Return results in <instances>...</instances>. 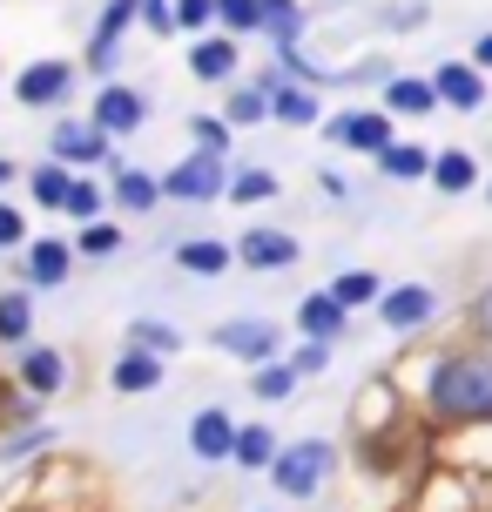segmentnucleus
Returning a JSON list of instances; mask_svg holds the SVG:
<instances>
[{"label":"nucleus","instance_id":"f257e3e1","mask_svg":"<svg viewBox=\"0 0 492 512\" xmlns=\"http://www.w3.org/2000/svg\"><path fill=\"white\" fill-rule=\"evenodd\" d=\"M432 405L445 418H492V358H445L432 371Z\"/></svg>","mask_w":492,"mask_h":512},{"label":"nucleus","instance_id":"f03ea898","mask_svg":"<svg viewBox=\"0 0 492 512\" xmlns=\"http://www.w3.org/2000/svg\"><path fill=\"white\" fill-rule=\"evenodd\" d=\"M270 472H277V486H284L290 499H311V492L324 486V472H331V445H324V438H304V445L277 452Z\"/></svg>","mask_w":492,"mask_h":512},{"label":"nucleus","instance_id":"7ed1b4c3","mask_svg":"<svg viewBox=\"0 0 492 512\" xmlns=\"http://www.w3.org/2000/svg\"><path fill=\"white\" fill-rule=\"evenodd\" d=\"M162 189L182 196V203H209V196H223V162L209 149L189 155V162H176V176H162Z\"/></svg>","mask_w":492,"mask_h":512},{"label":"nucleus","instance_id":"20e7f679","mask_svg":"<svg viewBox=\"0 0 492 512\" xmlns=\"http://www.w3.org/2000/svg\"><path fill=\"white\" fill-rule=\"evenodd\" d=\"M142 122V102H135L129 88H102V102H95V135H129V128Z\"/></svg>","mask_w":492,"mask_h":512},{"label":"nucleus","instance_id":"39448f33","mask_svg":"<svg viewBox=\"0 0 492 512\" xmlns=\"http://www.w3.org/2000/svg\"><path fill=\"white\" fill-rule=\"evenodd\" d=\"M223 351H236V358H270L277 351V331L257 324V317H236V324H223Z\"/></svg>","mask_w":492,"mask_h":512},{"label":"nucleus","instance_id":"423d86ee","mask_svg":"<svg viewBox=\"0 0 492 512\" xmlns=\"http://www.w3.org/2000/svg\"><path fill=\"white\" fill-rule=\"evenodd\" d=\"M68 88H75V68L41 61V68H27V75H21V102H61Z\"/></svg>","mask_w":492,"mask_h":512},{"label":"nucleus","instance_id":"0eeeda50","mask_svg":"<svg viewBox=\"0 0 492 512\" xmlns=\"http://www.w3.org/2000/svg\"><path fill=\"white\" fill-rule=\"evenodd\" d=\"M331 135L344 142V149H385V142H391V122H385V115H337Z\"/></svg>","mask_w":492,"mask_h":512},{"label":"nucleus","instance_id":"6e6552de","mask_svg":"<svg viewBox=\"0 0 492 512\" xmlns=\"http://www.w3.org/2000/svg\"><path fill=\"white\" fill-rule=\"evenodd\" d=\"M243 263H263V270L297 263V243H290L284 230H250V236H243Z\"/></svg>","mask_w":492,"mask_h":512},{"label":"nucleus","instance_id":"1a4fd4ad","mask_svg":"<svg viewBox=\"0 0 492 512\" xmlns=\"http://www.w3.org/2000/svg\"><path fill=\"white\" fill-rule=\"evenodd\" d=\"M189 445H196L203 459H223V452L236 445V432H230V411H203V418H196V432H189Z\"/></svg>","mask_w":492,"mask_h":512},{"label":"nucleus","instance_id":"9d476101","mask_svg":"<svg viewBox=\"0 0 492 512\" xmlns=\"http://www.w3.org/2000/svg\"><path fill=\"white\" fill-rule=\"evenodd\" d=\"M54 155H61V162H95V155H102V135L88 122H61L54 128Z\"/></svg>","mask_w":492,"mask_h":512},{"label":"nucleus","instance_id":"9b49d317","mask_svg":"<svg viewBox=\"0 0 492 512\" xmlns=\"http://www.w3.org/2000/svg\"><path fill=\"white\" fill-rule=\"evenodd\" d=\"M432 304H439V297H432V290H391L385 297V324H398V331H405V324H425V317H432Z\"/></svg>","mask_w":492,"mask_h":512},{"label":"nucleus","instance_id":"f8f14e48","mask_svg":"<svg viewBox=\"0 0 492 512\" xmlns=\"http://www.w3.org/2000/svg\"><path fill=\"white\" fill-rule=\"evenodd\" d=\"M452 102V108H479V95H486V88H479V75H472V68H439V88H432V102Z\"/></svg>","mask_w":492,"mask_h":512},{"label":"nucleus","instance_id":"ddd939ff","mask_svg":"<svg viewBox=\"0 0 492 512\" xmlns=\"http://www.w3.org/2000/svg\"><path fill=\"white\" fill-rule=\"evenodd\" d=\"M176 263H182V270H196V277H216V270H230V250H223V243H182Z\"/></svg>","mask_w":492,"mask_h":512},{"label":"nucleus","instance_id":"4468645a","mask_svg":"<svg viewBox=\"0 0 492 512\" xmlns=\"http://www.w3.org/2000/svg\"><path fill=\"white\" fill-rule=\"evenodd\" d=\"M371 297H378V277H371V270H344V277L331 283V304H337V310L371 304Z\"/></svg>","mask_w":492,"mask_h":512},{"label":"nucleus","instance_id":"2eb2a0df","mask_svg":"<svg viewBox=\"0 0 492 512\" xmlns=\"http://www.w3.org/2000/svg\"><path fill=\"white\" fill-rule=\"evenodd\" d=\"M189 68H196L203 81H223L236 68V48H230V41H203V48L189 54Z\"/></svg>","mask_w":492,"mask_h":512},{"label":"nucleus","instance_id":"dca6fc26","mask_svg":"<svg viewBox=\"0 0 492 512\" xmlns=\"http://www.w3.org/2000/svg\"><path fill=\"white\" fill-rule=\"evenodd\" d=\"M156 378H162V364H156V358H142V351H129V358L115 364V384H122V391H149Z\"/></svg>","mask_w":492,"mask_h":512},{"label":"nucleus","instance_id":"f3484780","mask_svg":"<svg viewBox=\"0 0 492 512\" xmlns=\"http://www.w3.org/2000/svg\"><path fill=\"white\" fill-rule=\"evenodd\" d=\"M304 331H311L317 344H324V337H337V331H344V310H337L331 297H311V304H304Z\"/></svg>","mask_w":492,"mask_h":512},{"label":"nucleus","instance_id":"a211bd4d","mask_svg":"<svg viewBox=\"0 0 492 512\" xmlns=\"http://www.w3.org/2000/svg\"><path fill=\"white\" fill-rule=\"evenodd\" d=\"M115 203L122 209H149L156 203V182L142 176V169H122V176H115Z\"/></svg>","mask_w":492,"mask_h":512},{"label":"nucleus","instance_id":"6ab92c4d","mask_svg":"<svg viewBox=\"0 0 492 512\" xmlns=\"http://www.w3.org/2000/svg\"><path fill=\"white\" fill-rule=\"evenodd\" d=\"M21 378H27V391H54V384H61V358H54V351H27Z\"/></svg>","mask_w":492,"mask_h":512},{"label":"nucleus","instance_id":"aec40b11","mask_svg":"<svg viewBox=\"0 0 492 512\" xmlns=\"http://www.w3.org/2000/svg\"><path fill=\"white\" fill-rule=\"evenodd\" d=\"M236 459H243V465H270V459H277V438L263 432V425L236 432Z\"/></svg>","mask_w":492,"mask_h":512},{"label":"nucleus","instance_id":"412c9836","mask_svg":"<svg viewBox=\"0 0 492 512\" xmlns=\"http://www.w3.org/2000/svg\"><path fill=\"white\" fill-rule=\"evenodd\" d=\"M270 108H277L284 122H311V115H317V102H311V95H304V88H284V81H277V95H270Z\"/></svg>","mask_w":492,"mask_h":512},{"label":"nucleus","instance_id":"4be33fe9","mask_svg":"<svg viewBox=\"0 0 492 512\" xmlns=\"http://www.w3.org/2000/svg\"><path fill=\"white\" fill-rule=\"evenodd\" d=\"M68 277V243H41L34 250V283H61Z\"/></svg>","mask_w":492,"mask_h":512},{"label":"nucleus","instance_id":"5701e85b","mask_svg":"<svg viewBox=\"0 0 492 512\" xmlns=\"http://www.w3.org/2000/svg\"><path fill=\"white\" fill-rule=\"evenodd\" d=\"M432 169H439V189H452V196H459V189H472V155H439V162H432Z\"/></svg>","mask_w":492,"mask_h":512},{"label":"nucleus","instance_id":"b1692460","mask_svg":"<svg viewBox=\"0 0 492 512\" xmlns=\"http://www.w3.org/2000/svg\"><path fill=\"white\" fill-rule=\"evenodd\" d=\"M378 155H385L391 176H418V169H425V149H412V142H385Z\"/></svg>","mask_w":492,"mask_h":512},{"label":"nucleus","instance_id":"393cba45","mask_svg":"<svg viewBox=\"0 0 492 512\" xmlns=\"http://www.w3.org/2000/svg\"><path fill=\"white\" fill-rule=\"evenodd\" d=\"M230 196H236V203H263V196H277V176L250 169V176H236V182H230Z\"/></svg>","mask_w":492,"mask_h":512},{"label":"nucleus","instance_id":"a878e982","mask_svg":"<svg viewBox=\"0 0 492 512\" xmlns=\"http://www.w3.org/2000/svg\"><path fill=\"white\" fill-rule=\"evenodd\" d=\"M257 391H263V398H290V391H297V371H290V364H263Z\"/></svg>","mask_w":492,"mask_h":512},{"label":"nucleus","instance_id":"bb28decb","mask_svg":"<svg viewBox=\"0 0 492 512\" xmlns=\"http://www.w3.org/2000/svg\"><path fill=\"white\" fill-rule=\"evenodd\" d=\"M391 108L418 115V108H432V88H425V81H391Z\"/></svg>","mask_w":492,"mask_h":512},{"label":"nucleus","instance_id":"cd10ccee","mask_svg":"<svg viewBox=\"0 0 492 512\" xmlns=\"http://www.w3.org/2000/svg\"><path fill=\"white\" fill-rule=\"evenodd\" d=\"M209 14H223V21L243 34V27H257V0H209Z\"/></svg>","mask_w":492,"mask_h":512},{"label":"nucleus","instance_id":"c85d7f7f","mask_svg":"<svg viewBox=\"0 0 492 512\" xmlns=\"http://www.w3.org/2000/svg\"><path fill=\"white\" fill-rule=\"evenodd\" d=\"M34 196H41V203H68V176H61V169H34Z\"/></svg>","mask_w":492,"mask_h":512},{"label":"nucleus","instance_id":"c756f323","mask_svg":"<svg viewBox=\"0 0 492 512\" xmlns=\"http://www.w3.org/2000/svg\"><path fill=\"white\" fill-rule=\"evenodd\" d=\"M27 331V304L21 297H0V337H21Z\"/></svg>","mask_w":492,"mask_h":512},{"label":"nucleus","instance_id":"7c9ffc66","mask_svg":"<svg viewBox=\"0 0 492 512\" xmlns=\"http://www.w3.org/2000/svg\"><path fill=\"white\" fill-rule=\"evenodd\" d=\"M135 344H142V351H176V331H162V324H135Z\"/></svg>","mask_w":492,"mask_h":512},{"label":"nucleus","instance_id":"2f4dec72","mask_svg":"<svg viewBox=\"0 0 492 512\" xmlns=\"http://www.w3.org/2000/svg\"><path fill=\"white\" fill-rule=\"evenodd\" d=\"M129 14H135V0H108V21H102V48H108V41H115V34H122V27H129Z\"/></svg>","mask_w":492,"mask_h":512},{"label":"nucleus","instance_id":"473e14b6","mask_svg":"<svg viewBox=\"0 0 492 512\" xmlns=\"http://www.w3.org/2000/svg\"><path fill=\"white\" fill-rule=\"evenodd\" d=\"M169 21H176V27H203V21H216V14H209V0H182Z\"/></svg>","mask_w":492,"mask_h":512},{"label":"nucleus","instance_id":"72a5a7b5","mask_svg":"<svg viewBox=\"0 0 492 512\" xmlns=\"http://www.w3.org/2000/svg\"><path fill=\"white\" fill-rule=\"evenodd\" d=\"M230 115H236V122H257V115H263V95H257V88H243V95L230 102Z\"/></svg>","mask_w":492,"mask_h":512},{"label":"nucleus","instance_id":"f704fd0d","mask_svg":"<svg viewBox=\"0 0 492 512\" xmlns=\"http://www.w3.org/2000/svg\"><path fill=\"white\" fill-rule=\"evenodd\" d=\"M61 209H75V216H95V189L88 182H68V203Z\"/></svg>","mask_w":492,"mask_h":512},{"label":"nucleus","instance_id":"c9c22d12","mask_svg":"<svg viewBox=\"0 0 492 512\" xmlns=\"http://www.w3.org/2000/svg\"><path fill=\"white\" fill-rule=\"evenodd\" d=\"M81 250L108 256V250H115V230H108V223H88V236H81Z\"/></svg>","mask_w":492,"mask_h":512},{"label":"nucleus","instance_id":"e433bc0d","mask_svg":"<svg viewBox=\"0 0 492 512\" xmlns=\"http://www.w3.org/2000/svg\"><path fill=\"white\" fill-rule=\"evenodd\" d=\"M21 230H27L21 209H0V243H21Z\"/></svg>","mask_w":492,"mask_h":512},{"label":"nucleus","instance_id":"4c0bfd02","mask_svg":"<svg viewBox=\"0 0 492 512\" xmlns=\"http://www.w3.org/2000/svg\"><path fill=\"white\" fill-rule=\"evenodd\" d=\"M142 7H149V21H156L162 34H169V27H176V21H169V0H142Z\"/></svg>","mask_w":492,"mask_h":512},{"label":"nucleus","instance_id":"58836bf2","mask_svg":"<svg viewBox=\"0 0 492 512\" xmlns=\"http://www.w3.org/2000/svg\"><path fill=\"white\" fill-rule=\"evenodd\" d=\"M479 61H486V68H492V34H486V41H479Z\"/></svg>","mask_w":492,"mask_h":512},{"label":"nucleus","instance_id":"ea45409f","mask_svg":"<svg viewBox=\"0 0 492 512\" xmlns=\"http://www.w3.org/2000/svg\"><path fill=\"white\" fill-rule=\"evenodd\" d=\"M7 176H14V162H0V182H7Z\"/></svg>","mask_w":492,"mask_h":512},{"label":"nucleus","instance_id":"a19ab883","mask_svg":"<svg viewBox=\"0 0 492 512\" xmlns=\"http://www.w3.org/2000/svg\"><path fill=\"white\" fill-rule=\"evenodd\" d=\"M486 324H492V297H486Z\"/></svg>","mask_w":492,"mask_h":512}]
</instances>
